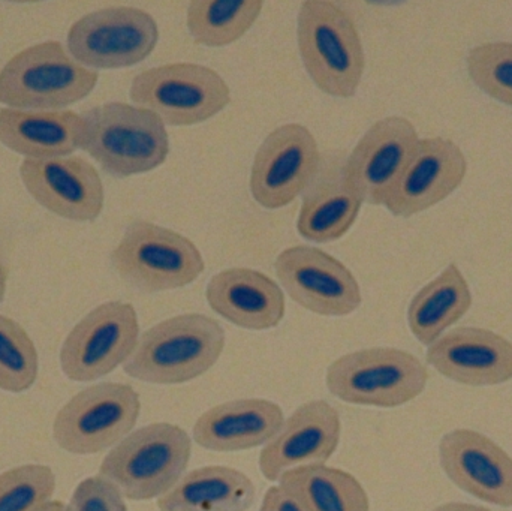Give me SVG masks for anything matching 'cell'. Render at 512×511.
<instances>
[{"label":"cell","instance_id":"27","mask_svg":"<svg viewBox=\"0 0 512 511\" xmlns=\"http://www.w3.org/2000/svg\"><path fill=\"white\" fill-rule=\"evenodd\" d=\"M262 8L261 0H192L186 26L197 44L227 47L252 29Z\"/></svg>","mask_w":512,"mask_h":511},{"label":"cell","instance_id":"33","mask_svg":"<svg viewBox=\"0 0 512 511\" xmlns=\"http://www.w3.org/2000/svg\"><path fill=\"white\" fill-rule=\"evenodd\" d=\"M432 511H493L487 507L469 503H445L435 507Z\"/></svg>","mask_w":512,"mask_h":511},{"label":"cell","instance_id":"1","mask_svg":"<svg viewBox=\"0 0 512 511\" xmlns=\"http://www.w3.org/2000/svg\"><path fill=\"white\" fill-rule=\"evenodd\" d=\"M227 336L215 318L182 314L155 324L138 339L123 371L143 383L173 386L197 380L221 359Z\"/></svg>","mask_w":512,"mask_h":511},{"label":"cell","instance_id":"31","mask_svg":"<svg viewBox=\"0 0 512 511\" xmlns=\"http://www.w3.org/2000/svg\"><path fill=\"white\" fill-rule=\"evenodd\" d=\"M68 511H128V507L119 489L98 474L75 488Z\"/></svg>","mask_w":512,"mask_h":511},{"label":"cell","instance_id":"4","mask_svg":"<svg viewBox=\"0 0 512 511\" xmlns=\"http://www.w3.org/2000/svg\"><path fill=\"white\" fill-rule=\"evenodd\" d=\"M192 456L188 432L173 423H152L131 432L110 450L99 476L125 500H158L185 476Z\"/></svg>","mask_w":512,"mask_h":511},{"label":"cell","instance_id":"7","mask_svg":"<svg viewBox=\"0 0 512 511\" xmlns=\"http://www.w3.org/2000/svg\"><path fill=\"white\" fill-rule=\"evenodd\" d=\"M111 263L123 281L144 293H162L191 285L206 269L192 240L170 228L137 219L111 252Z\"/></svg>","mask_w":512,"mask_h":511},{"label":"cell","instance_id":"3","mask_svg":"<svg viewBox=\"0 0 512 511\" xmlns=\"http://www.w3.org/2000/svg\"><path fill=\"white\" fill-rule=\"evenodd\" d=\"M81 149L111 176L149 173L167 161L170 135L153 111L125 102H107L81 114Z\"/></svg>","mask_w":512,"mask_h":511},{"label":"cell","instance_id":"28","mask_svg":"<svg viewBox=\"0 0 512 511\" xmlns=\"http://www.w3.org/2000/svg\"><path fill=\"white\" fill-rule=\"evenodd\" d=\"M38 372L35 342L21 324L0 315V390L26 392L35 384Z\"/></svg>","mask_w":512,"mask_h":511},{"label":"cell","instance_id":"29","mask_svg":"<svg viewBox=\"0 0 512 511\" xmlns=\"http://www.w3.org/2000/svg\"><path fill=\"white\" fill-rule=\"evenodd\" d=\"M56 491V476L47 465L27 464L0 474V511H33Z\"/></svg>","mask_w":512,"mask_h":511},{"label":"cell","instance_id":"8","mask_svg":"<svg viewBox=\"0 0 512 511\" xmlns=\"http://www.w3.org/2000/svg\"><path fill=\"white\" fill-rule=\"evenodd\" d=\"M131 101L153 111L165 125L194 126L218 116L231 102L219 72L198 63L177 62L140 72L132 80Z\"/></svg>","mask_w":512,"mask_h":511},{"label":"cell","instance_id":"11","mask_svg":"<svg viewBox=\"0 0 512 511\" xmlns=\"http://www.w3.org/2000/svg\"><path fill=\"white\" fill-rule=\"evenodd\" d=\"M140 323L128 302H105L84 315L63 342L60 368L69 380L90 383L125 365L137 348Z\"/></svg>","mask_w":512,"mask_h":511},{"label":"cell","instance_id":"32","mask_svg":"<svg viewBox=\"0 0 512 511\" xmlns=\"http://www.w3.org/2000/svg\"><path fill=\"white\" fill-rule=\"evenodd\" d=\"M259 511H307L303 504L282 486H271L262 498Z\"/></svg>","mask_w":512,"mask_h":511},{"label":"cell","instance_id":"20","mask_svg":"<svg viewBox=\"0 0 512 511\" xmlns=\"http://www.w3.org/2000/svg\"><path fill=\"white\" fill-rule=\"evenodd\" d=\"M210 308L240 329L279 326L285 317V294L277 282L259 270L233 267L216 273L206 288Z\"/></svg>","mask_w":512,"mask_h":511},{"label":"cell","instance_id":"24","mask_svg":"<svg viewBox=\"0 0 512 511\" xmlns=\"http://www.w3.org/2000/svg\"><path fill=\"white\" fill-rule=\"evenodd\" d=\"M471 306L468 281L459 266L451 263L424 285L409 303V329L418 342L429 347L462 320Z\"/></svg>","mask_w":512,"mask_h":511},{"label":"cell","instance_id":"17","mask_svg":"<svg viewBox=\"0 0 512 511\" xmlns=\"http://www.w3.org/2000/svg\"><path fill=\"white\" fill-rule=\"evenodd\" d=\"M439 464L451 483L484 503L512 507V458L474 429H453L441 438Z\"/></svg>","mask_w":512,"mask_h":511},{"label":"cell","instance_id":"26","mask_svg":"<svg viewBox=\"0 0 512 511\" xmlns=\"http://www.w3.org/2000/svg\"><path fill=\"white\" fill-rule=\"evenodd\" d=\"M279 485L307 511H370L366 489L352 474L325 464L294 468Z\"/></svg>","mask_w":512,"mask_h":511},{"label":"cell","instance_id":"12","mask_svg":"<svg viewBox=\"0 0 512 511\" xmlns=\"http://www.w3.org/2000/svg\"><path fill=\"white\" fill-rule=\"evenodd\" d=\"M274 270L288 296L321 317H346L363 302L354 273L333 255L313 246L286 248L277 255Z\"/></svg>","mask_w":512,"mask_h":511},{"label":"cell","instance_id":"16","mask_svg":"<svg viewBox=\"0 0 512 511\" xmlns=\"http://www.w3.org/2000/svg\"><path fill=\"white\" fill-rule=\"evenodd\" d=\"M468 162L454 141L442 137L418 141L411 159L385 198L394 216L411 218L450 197L465 180Z\"/></svg>","mask_w":512,"mask_h":511},{"label":"cell","instance_id":"2","mask_svg":"<svg viewBox=\"0 0 512 511\" xmlns=\"http://www.w3.org/2000/svg\"><path fill=\"white\" fill-rule=\"evenodd\" d=\"M301 62L325 95L351 98L366 68L363 41L354 18L328 0H306L297 18Z\"/></svg>","mask_w":512,"mask_h":511},{"label":"cell","instance_id":"18","mask_svg":"<svg viewBox=\"0 0 512 511\" xmlns=\"http://www.w3.org/2000/svg\"><path fill=\"white\" fill-rule=\"evenodd\" d=\"M342 422L333 405L309 401L285 420L279 434L265 444L259 470L268 482H279L288 471L306 465L325 464L336 452Z\"/></svg>","mask_w":512,"mask_h":511},{"label":"cell","instance_id":"9","mask_svg":"<svg viewBox=\"0 0 512 511\" xmlns=\"http://www.w3.org/2000/svg\"><path fill=\"white\" fill-rule=\"evenodd\" d=\"M140 413V395L128 384H95L60 408L54 417L53 438L71 455H96L128 437Z\"/></svg>","mask_w":512,"mask_h":511},{"label":"cell","instance_id":"34","mask_svg":"<svg viewBox=\"0 0 512 511\" xmlns=\"http://www.w3.org/2000/svg\"><path fill=\"white\" fill-rule=\"evenodd\" d=\"M33 511H68V506L62 501L51 500Z\"/></svg>","mask_w":512,"mask_h":511},{"label":"cell","instance_id":"21","mask_svg":"<svg viewBox=\"0 0 512 511\" xmlns=\"http://www.w3.org/2000/svg\"><path fill=\"white\" fill-rule=\"evenodd\" d=\"M285 423L283 410L268 399L224 402L198 417L195 443L210 452H245L270 443Z\"/></svg>","mask_w":512,"mask_h":511},{"label":"cell","instance_id":"22","mask_svg":"<svg viewBox=\"0 0 512 511\" xmlns=\"http://www.w3.org/2000/svg\"><path fill=\"white\" fill-rule=\"evenodd\" d=\"M84 122L71 110H0V143L26 159L72 156L81 149Z\"/></svg>","mask_w":512,"mask_h":511},{"label":"cell","instance_id":"14","mask_svg":"<svg viewBox=\"0 0 512 511\" xmlns=\"http://www.w3.org/2000/svg\"><path fill=\"white\" fill-rule=\"evenodd\" d=\"M420 137L411 120L388 116L373 123L346 159L342 176L363 203L384 206Z\"/></svg>","mask_w":512,"mask_h":511},{"label":"cell","instance_id":"5","mask_svg":"<svg viewBox=\"0 0 512 511\" xmlns=\"http://www.w3.org/2000/svg\"><path fill=\"white\" fill-rule=\"evenodd\" d=\"M98 71L78 63L59 41L30 45L0 71V104L27 111H59L90 95Z\"/></svg>","mask_w":512,"mask_h":511},{"label":"cell","instance_id":"6","mask_svg":"<svg viewBox=\"0 0 512 511\" xmlns=\"http://www.w3.org/2000/svg\"><path fill=\"white\" fill-rule=\"evenodd\" d=\"M429 371L409 351L373 347L334 360L327 369L328 392L346 404L397 408L426 390Z\"/></svg>","mask_w":512,"mask_h":511},{"label":"cell","instance_id":"13","mask_svg":"<svg viewBox=\"0 0 512 511\" xmlns=\"http://www.w3.org/2000/svg\"><path fill=\"white\" fill-rule=\"evenodd\" d=\"M318 141L300 123H286L267 135L251 171V192L256 203L276 210L291 204L318 171Z\"/></svg>","mask_w":512,"mask_h":511},{"label":"cell","instance_id":"15","mask_svg":"<svg viewBox=\"0 0 512 511\" xmlns=\"http://www.w3.org/2000/svg\"><path fill=\"white\" fill-rule=\"evenodd\" d=\"M20 177L33 200L60 218L90 222L104 210V183L98 170L81 156L24 159Z\"/></svg>","mask_w":512,"mask_h":511},{"label":"cell","instance_id":"35","mask_svg":"<svg viewBox=\"0 0 512 511\" xmlns=\"http://www.w3.org/2000/svg\"><path fill=\"white\" fill-rule=\"evenodd\" d=\"M8 269L0 263V302L5 299L6 287H8Z\"/></svg>","mask_w":512,"mask_h":511},{"label":"cell","instance_id":"10","mask_svg":"<svg viewBox=\"0 0 512 511\" xmlns=\"http://www.w3.org/2000/svg\"><path fill=\"white\" fill-rule=\"evenodd\" d=\"M159 41L152 14L134 6L96 9L75 21L66 36L68 53L86 68H129L147 59Z\"/></svg>","mask_w":512,"mask_h":511},{"label":"cell","instance_id":"25","mask_svg":"<svg viewBox=\"0 0 512 511\" xmlns=\"http://www.w3.org/2000/svg\"><path fill=\"white\" fill-rule=\"evenodd\" d=\"M361 206L363 201L349 188L343 176L321 180L304 195L297 221L298 233L309 242H336L351 230Z\"/></svg>","mask_w":512,"mask_h":511},{"label":"cell","instance_id":"19","mask_svg":"<svg viewBox=\"0 0 512 511\" xmlns=\"http://www.w3.org/2000/svg\"><path fill=\"white\" fill-rule=\"evenodd\" d=\"M426 362L462 386H501L512 380V342L492 330L457 327L429 345Z\"/></svg>","mask_w":512,"mask_h":511},{"label":"cell","instance_id":"23","mask_svg":"<svg viewBox=\"0 0 512 511\" xmlns=\"http://www.w3.org/2000/svg\"><path fill=\"white\" fill-rule=\"evenodd\" d=\"M254 482L242 471L209 465L185 474L158 498L159 511H248L254 506Z\"/></svg>","mask_w":512,"mask_h":511},{"label":"cell","instance_id":"30","mask_svg":"<svg viewBox=\"0 0 512 511\" xmlns=\"http://www.w3.org/2000/svg\"><path fill=\"white\" fill-rule=\"evenodd\" d=\"M468 71L483 92L512 107V42H487L472 48Z\"/></svg>","mask_w":512,"mask_h":511}]
</instances>
